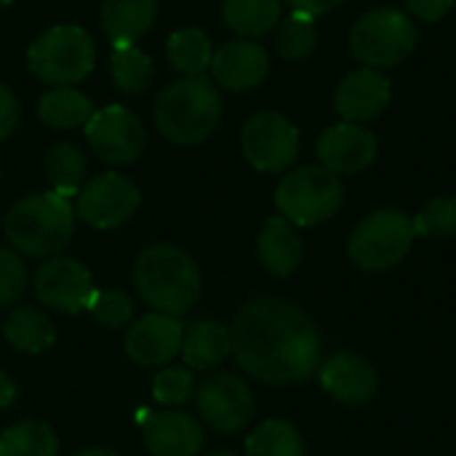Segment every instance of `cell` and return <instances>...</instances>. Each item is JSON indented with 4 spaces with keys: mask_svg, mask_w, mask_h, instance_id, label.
Segmentation results:
<instances>
[{
    "mask_svg": "<svg viewBox=\"0 0 456 456\" xmlns=\"http://www.w3.org/2000/svg\"><path fill=\"white\" fill-rule=\"evenodd\" d=\"M27 289V270L16 251L0 248V310L13 307Z\"/></svg>",
    "mask_w": 456,
    "mask_h": 456,
    "instance_id": "e575fe53",
    "label": "cell"
},
{
    "mask_svg": "<svg viewBox=\"0 0 456 456\" xmlns=\"http://www.w3.org/2000/svg\"><path fill=\"white\" fill-rule=\"evenodd\" d=\"M32 75L53 86L80 83L96 64V45L91 35L75 24L51 27L32 40L27 51Z\"/></svg>",
    "mask_w": 456,
    "mask_h": 456,
    "instance_id": "8992f818",
    "label": "cell"
},
{
    "mask_svg": "<svg viewBox=\"0 0 456 456\" xmlns=\"http://www.w3.org/2000/svg\"><path fill=\"white\" fill-rule=\"evenodd\" d=\"M222 118V99L211 77L182 75L168 83L155 99V126L158 131L179 144H200L208 139Z\"/></svg>",
    "mask_w": 456,
    "mask_h": 456,
    "instance_id": "3957f363",
    "label": "cell"
},
{
    "mask_svg": "<svg viewBox=\"0 0 456 456\" xmlns=\"http://www.w3.org/2000/svg\"><path fill=\"white\" fill-rule=\"evenodd\" d=\"M208 456H235V454H227V452H216V454H208Z\"/></svg>",
    "mask_w": 456,
    "mask_h": 456,
    "instance_id": "60d3db41",
    "label": "cell"
},
{
    "mask_svg": "<svg viewBox=\"0 0 456 456\" xmlns=\"http://www.w3.org/2000/svg\"><path fill=\"white\" fill-rule=\"evenodd\" d=\"M75 232V208L69 198L56 192H37L19 200L5 216V235L16 251L27 256L59 254Z\"/></svg>",
    "mask_w": 456,
    "mask_h": 456,
    "instance_id": "277c9868",
    "label": "cell"
},
{
    "mask_svg": "<svg viewBox=\"0 0 456 456\" xmlns=\"http://www.w3.org/2000/svg\"><path fill=\"white\" fill-rule=\"evenodd\" d=\"M243 158L265 174H281L299 155V131L281 112H256L240 128Z\"/></svg>",
    "mask_w": 456,
    "mask_h": 456,
    "instance_id": "9c48e42d",
    "label": "cell"
},
{
    "mask_svg": "<svg viewBox=\"0 0 456 456\" xmlns=\"http://www.w3.org/2000/svg\"><path fill=\"white\" fill-rule=\"evenodd\" d=\"M414 243V222L403 211L382 208L369 214L350 235V259L366 273H385L401 265Z\"/></svg>",
    "mask_w": 456,
    "mask_h": 456,
    "instance_id": "ba28073f",
    "label": "cell"
},
{
    "mask_svg": "<svg viewBox=\"0 0 456 456\" xmlns=\"http://www.w3.org/2000/svg\"><path fill=\"white\" fill-rule=\"evenodd\" d=\"M75 456H120L118 452H112V449H86V452H80V454Z\"/></svg>",
    "mask_w": 456,
    "mask_h": 456,
    "instance_id": "ab89813d",
    "label": "cell"
},
{
    "mask_svg": "<svg viewBox=\"0 0 456 456\" xmlns=\"http://www.w3.org/2000/svg\"><path fill=\"white\" fill-rule=\"evenodd\" d=\"M195 409L200 419L216 433H238L254 417V393L238 377L216 371L195 387Z\"/></svg>",
    "mask_w": 456,
    "mask_h": 456,
    "instance_id": "8fae6325",
    "label": "cell"
},
{
    "mask_svg": "<svg viewBox=\"0 0 456 456\" xmlns=\"http://www.w3.org/2000/svg\"><path fill=\"white\" fill-rule=\"evenodd\" d=\"M281 8V0H222V19L240 37H262L278 27Z\"/></svg>",
    "mask_w": 456,
    "mask_h": 456,
    "instance_id": "d4e9b609",
    "label": "cell"
},
{
    "mask_svg": "<svg viewBox=\"0 0 456 456\" xmlns=\"http://www.w3.org/2000/svg\"><path fill=\"white\" fill-rule=\"evenodd\" d=\"M411 222L419 238H452L456 235V195L433 198Z\"/></svg>",
    "mask_w": 456,
    "mask_h": 456,
    "instance_id": "1f68e13d",
    "label": "cell"
},
{
    "mask_svg": "<svg viewBox=\"0 0 456 456\" xmlns=\"http://www.w3.org/2000/svg\"><path fill=\"white\" fill-rule=\"evenodd\" d=\"M318 377H321L323 390L334 401H339L345 406H363V403H369L377 395V387H379L377 369L366 358H361L355 353H337V355H331L326 363H321Z\"/></svg>",
    "mask_w": 456,
    "mask_h": 456,
    "instance_id": "e0dca14e",
    "label": "cell"
},
{
    "mask_svg": "<svg viewBox=\"0 0 456 456\" xmlns=\"http://www.w3.org/2000/svg\"><path fill=\"white\" fill-rule=\"evenodd\" d=\"M37 115L51 128H77L94 115L91 99L72 86H53L37 102Z\"/></svg>",
    "mask_w": 456,
    "mask_h": 456,
    "instance_id": "cb8c5ba5",
    "label": "cell"
},
{
    "mask_svg": "<svg viewBox=\"0 0 456 456\" xmlns=\"http://www.w3.org/2000/svg\"><path fill=\"white\" fill-rule=\"evenodd\" d=\"M59 441L53 430L37 419H24L3 430L0 456H56Z\"/></svg>",
    "mask_w": 456,
    "mask_h": 456,
    "instance_id": "83f0119b",
    "label": "cell"
},
{
    "mask_svg": "<svg viewBox=\"0 0 456 456\" xmlns=\"http://www.w3.org/2000/svg\"><path fill=\"white\" fill-rule=\"evenodd\" d=\"M142 203L136 184L123 174H99L86 182L75 200V216L94 230H115L126 224Z\"/></svg>",
    "mask_w": 456,
    "mask_h": 456,
    "instance_id": "30bf717a",
    "label": "cell"
},
{
    "mask_svg": "<svg viewBox=\"0 0 456 456\" xmlns=\"http://www.w3.org/2000/svg\"><path fill=\"white\" fill-rule=\"evenodd\" d=\"M142 438L152 456H198L203 446L200 425L184 411H160L142 419Z\"/></svg>",
    "mask_w": 456,
    "mask_h": 456,
    "instance_id": "d6986e66",
    "label": "cell"
},
{
    "mask_svg": "<svg viewBox=\"0 0 456 456\" xmlns=\"http://www.w3.org/2000/svg\"><path fill=\"white\" fill-rule=\"evenodd\" d=\"M8 3H13V0H0V5H8Z\"/></svg>",
    "mask_w": 456,
    "mask_h": 456,
    "instance_id": "b9f144b4",
    "label": "cell"
},
{
    "mask_svg": "<svg viewBox=\"0 0 456 456\" xmlns=\"http://www.w3.org/2000/svg\"><path fill=\"white\" fill-rule=\"evenodd\" d=\"M86 142L99 160L110 166H126L142 155L147 136L142 120L131 110L110 104L96 110L86 123Z\"/></svg>",
    "mask_w": 456,
    "mask_h": 456,
    "instance_id": "7c38bea8",
    "label": "cell"
},
{
    "mask_svg": "<svg viewBox=\"0 0 456 456\" xmlns=\"http://www.w3.org/2000/svg\"><path fill=\"white\" fill-rule=\"evenodd\" d=\"M86 310L107 329H123L134 318V302L120 289H94Z\"/></svg>",
    "mask_w": 456,
    "mask_h": 456,
    "instance_id": "d6a6232c",
    "label": "cell"
},
{
    "mask_svg": "<svg viewBox=\"0 0 456 456\" xmlns=\"http://www.w3.org/2000/svg\"><path fill=\"white\" fill-rule=\"evenodd\" d=\"M238 366L265 385H299L318 374L323 339L305 310L286 299L248 302L230 326Z\"/></svg>",
    "mask_w": 456,
    "mask_h": 456,
    "instance_id": "6da1fadb",
    "label": "cell"
},
{
    "mask_svg": "<svg viewBox=\"0 0 456 456\" xmlns=\"http://www.w3.org/2000/svg\"><path fill=\"white\" fill-rule=\"evenodd\" d=\"M134 286L155 313L179 318L200 297V273L187 251L160 243L139 254L134 265Z\"/></svg>",
    "mask_w": 456,
    "mask_h": 456,
    "instance_id": "7a4b0ae2",
    "label": "cell"
},
{
    "mask_svg": "<svg viewBox=\"0 0 456 456\" xmlns=\"http://www.w3.org/2000/svg\"><path fill=\"white\" fill-rule=\"evenodd\" d=\"M13 401H16V385L5 371H0V411H5Z\"/></svg>",
    "mask_w": 456,
    "mask_h": 456,
    "instance_id": "f35d334b",
    "label": "cell"
},
{
    "mask_svg": "<svg viewBox=\"0 0 456 456\" xmlns=\"http://www.w3.org/2000/svg\"><path fill=\"white\" fill-rule=\"evenodd\" d=\"M86 155L75 144H53L43 158V171L56 195H77L86 182Z\"/></svg>",
    "mask_w": 456,
    "mask_h": 456,
    "instance_id": "484cf974",
    "label": "cell"
},
{
    "mask_svg": "<svg viewBox=\"0 0 456 456\" xmlns=\"http://www.w3.org/2000/svg\"><path fill=\"white\" fill-rule=\"evenodd\" d=\"M112 80L126 94H142L152 80L150 56L134 43H112Z\"/></svg>",
    "mask_w": 456,
    "mask_h": 456,
    "instance_id": "f546056e",
    "label": "cell"
},
{
    "mask_svg": "<svg viewBox=\"0 0 456 456\" xmlns=\"http://www.w3.org/2000/svg\"><path fill=\"white\" fill-rule=\"evenodd\" d=\"M94 278L86 265L69 256H51L35 273V294L37 299L59 313L75 315L88 307L94 294Z\"/></svg>",
    "mask_w": 456,
    "mask_h": 456,
    "instance_id": "4fadbf2b",
    "label": "cell"
},
{
    "mask_svg": "<svg viewBox=\"0 0 456 456\" xmlns=\"http://www.w3.org/2000/svg\"><path fill=\"white\" fill-rule=\"evenodd\" d=\"M166 53H168L171 67L176 72H182V75H203L211 67V59H214L211 40L198 27L176 29L166 43Z\"/></svg>",
    "mask_w": 456,
    "mask_h": 456,
    "instance_id": "4316f807",
    "label": "cell"
},
{
    "mask_svg": "<svg viewBox=\"0 0 456 456\" xmlns=\"http://www.w3.org/2000/svg\"><path fill=\"white\" fill-rule=\"evenodd\" d=\"M291 5V11L297 13H307V16H321V13H329L331 8L342 5L345 0H286Z\"/></svg>",
    "mask_w": 456,
    "mask_h": 456,
    "instance_id": "74e56055",
    "label": "cell"
},
{
    "mask_svg": "<svg viewBox=\"0 0 456 456\" xmlns=\"http://www.w3.org/2000/svg\"><path fill=\"white\" fill-rule=\"evenodd\" d=\"M184 323L174 315L147 313L128 326L126 355L139 366H168L182 353Z\"/></svg>",
    "mask_w": 456,
    "mask_h": 456,
    "instance_id": "5bb4252c",
    "label": "cell"
},
{
    "mask_svg": "<svg viewBox=\"0 0 456 456\" xmlns=\"http://www.w3.org/2000/svg\"><path fill=\"white\" fill-rule=\"evenodd\" d=\"M406 8L411 16L433 24V21H441L454 8V0H406Z\"/></svg>",
    "mask_w": 456,
    "mask_h": 456,
    "instance_id": "d590c367",
    "label": "cell"
},
{
    "mask_svg": "<svg viewBox=\"0 0 456 456\" xmlns=\"http://www.w3.org/2000/svg\"><path fill=\"white\" fill-rule=\"evenodd\" d=\"M275 45L281 51L283 59L289 61H302L307 59L315 45H318V27L315 19L307 13H297L291 11L289 19H283L278 24V35H275Z\"/></svg>",
    "mask_w": 456,
    "mask_h": 456,
    "instance_id": "4dcf8cb0",
    "label": "cell"
},
{
    "mask_svg": "<svg viewBox=\"0 0 456 456\" xmlns=\"http://www.w3.org/2000/svg\"><path fill=\"white\" fill-rule=\"evenodd\" d=\"M232 353L230 329L219 321H192L184 326L182 337V358L195 371H208L219 366Z\"/></svg>",
    "mask_w": 456,
    "mask_h": 456,
    "instance_id": "44dd1931",
    "label": "cell"
},
{
    "mask_svg": "<svg viewBox=\"0 0 456 456\" xmlns=\"http://www.w3.org/2000/svg\"><path fill=\"white\" fill-rule=\"evenodd\" d=\"M270 69L267 51L254 40H230L214 51L211 72L214 80L227 91L256 88Z\"/></svg>",
    "mask_w": 456,
    "mask_h": 456,
    "instance_id": "ac0fdd59",
    "label": "cell"
},
{
    "mask_svg": "<svg viewBox=\"0 0 456 456\" xmlns=\"http://www.w3.org/2000/svg\"><path fill=\"white\" fill-rule=\"evenodd\" d=\"M192 374L182 366H163L152 379V398L166 409L184 406L192 398Z\"/></svg>",
    "mask_w": 456,
    "mask_h": 456,
    "instance_id": "836d02e7",
    "label": "cell"
},
{
    "mask_svg": "<svg viewBox=\"0 0 456 456\" xmlns=\"http://www.w3.org/2000/svg\"><path fill=\"white\" fill-rule=\"evenodd\" d=\"M350 48L363 67L387 69L403 64L417 48V27L414 21L395 8H377L363 13L353 32Z\"/></svg>",
    "mask_w": 456,
    "mask_h": 456,
    "instance_id": "52a82bcc",
    "label": "cell"
},
{
    "mask_svg": "<svg viewBox=\"0 0 456 456\" xmlns=\"http://www.w3.org/2000/svg\"><path fill=\"white\" fill-rule=\"evenodd\" d=\"M158 16V0H104L102 29L112 43H134L150 32Z\"/></svg>",
    "mask_w": 456,
    "mask_h": 456,
    "instance_id": "7402d4cb",
    "label": "cell"
},
{
    "mask_svg": "<svg viewBox=\"0 0 456 456\" xmlns=\"http://www.w3.org/2000/svg\"><path fill=\"white\" fill-rule=\"evenodd\" d=\"M3 337L5 342L27 355H37L45 353L53 342H56V331L53 323L48 321V315H43L35 307H13L11 315L3 323Z\"/></svg>",
    "mask_w": 456,
    "mask_h": 456,
    "instance_id": "603a6c76",
    "label": "cell"
},
{
    "mask_svg": "<svg viewBox=\"0 0 456 456\" xmlns=\"http://www.w3.org/2000/svg\"><path fill=\"white\" fill-rule=\"evenodd\" d=\"M16 120H19L16 96L11 94L8 86L0 83V142H3L5 136H11V131L16 128Z\"/></svg>",
    "mask_w": 456,
    "mask_h": 456,
    "instance_id": "8d00e7d4",
    "label": "cell"
},
{
    "mask_svg": "<svg viewBox=\"0 0 456 456\" xmlns=\"http://www.w3.org/2000/svg\"><path fill=\"white\" fill-rule=\"evenodd\" d=\"M246 456H305V444L294 425L267 419L248 436Z\"/></svg>",
    "mask_w": 456,
    "mask_h": 456,
    "instance_id": "f1b7e54d",
    "label": "cell"
},
{
    "mask_svg": "<svg viewBox=\"0 0 456 456\" xmlns=\"http://www.w3.org/2000/svg\"><path fill=\"white\" fill-rule=\"evenodd\" d=\"M342 200L345 184L326 166H299L275 190V206L294 227H313L331 219L342 208Z\"/></svg>",
    "mask_w": 456,
    "mask_h": 456,
    "instance_id": "5b68a950",
    "label": "cell"
},
{
    "mask_svg": "<svg viewBox=\"0 0 456 456\" xmlns=\"http://www.w3.org/2000/svg\"><path fill=\"white\" fill-rule=\"evenodd\" d=\"M256 254L267 273L286 278L302 265L305 248H302V238H299L297 227L286 216H273L265 222V227L259 232Z\"/></svg>",
    "mask_w": 456,
    "mask_h": 456,
    "instance_id": "ffe728a7",
    "label": "cell"
},
{
    "mask_svg": "<svg viewBox=\"0 0 456 456\" xmlns=\"http://www.w3.org/2000/svg\"><path fill=\"white\" fill-rule=\"evenodd\" d=\"M393 88L382 69L361 67L342 77L334 94V107L347 123H369L390 104Z\"/></svg>",
    "mask_w": 456,
    "mask_h": 456,
    "instance_id": "2e32d148",
    "label": "cell"
},
{
    "mask_svg": "<svg viewBox=\"0 0 456 456\" xmlns=\"http://www.w3.org/2000/svg\"><path fill=\"white\" fill-rule=\"evenodd\" d=\"M318 158L334 174H358L377 158V136L361 123H334L318 139Z\"/></svg>",
    "mask_w": 456,
    "mask_h": 456,
    "instance_id": "9a60e30c",
    "label": "cell"
}]
</instances>
